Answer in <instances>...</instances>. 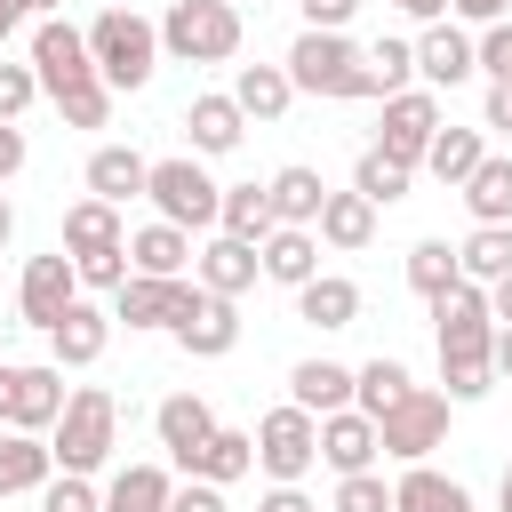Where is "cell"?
Masks as SVG:
<instances>
[{
	"mask_svg": "<svg viewBox=\"0 0 512 512\" xmlns=\"http://www.w3.org/2000/svg\"><path fill=\"white\" fill-rule=\"evenodd\" d=\"M280 72H288L296 96H336V104L376 96V104H384V88H376V72H368V48H352V32H296L288 56H280Z\"/></svg>",
	"mask_w": 512,
	"mask_h": 512,
	"instance_id": "obj_1",
	"label": "cell"
},
{
	"mask_svg": "<svg viewBox=\"0 0 512 512\" xmlns=\"http://www.w3.org/2000/svg\"><path fill=\"white\" fill-rule=\"evenodd\" d=\"M88 64H96V80H104L112 96L152 88V72H160V24L136 16V8H96V24H88Z\"/></svg>",
	"mask_w": 512,
	"mask_h": 512,
	"instance_id": "obj_2",
	"label": "cell"
},
{
	"mask_svg": "<svg viewBox=\"0 0 512 512\" xmlns=\"http://www.w3.org/2000/svg\"><path fill=\"white\" fill-rule=\"evenodd\" d=\"M120 448V400L104 392V384H80L72 400H64V416L48 424V456H56V472H96L104 456Z\"/></svg>",
	"mask_w": 512,
	"mask_h": 512,
	"instance_id": "obj_3",
	"label": "cell"
},
{
	"mask_svg": "<svg viewBox=\"0 0 512 512\" xmlns=\"http://www.w3.org/2000/svg\"><path fill=\"white\" fill-rule=\"evenodd\" d=\"M160 56H176V64H232L240 56V8H224V0H168Z\"/></svg>",
	"mask_w": 512,
	"mask_h": 512,
	"instance_id": "obj_4",
	"label": "cell"
},
{
	"mask_svg": "<svg viewBox=\"0 0 512 512\" xmlns=\"http://www.w3.org/2000/svg\"><path fill=\"white\" fill-rule=\"evenodd\" d=\"M432 344H440V368H488L496 376V320H488V288L456 280L448 296H432Z\"/></svg>",
	"mask_w": 512,
	"mask_h": 512,
	"instance_id": "obj_5",
	"label": "cell"
},
{
	"mask_svg": "<svg viewBox=\"0 0 512 512\" xmlns=\"http://www.w3.org/2000/svg\"><path fill=\"white\" fill-rule=\"evenodd\" d=\"M144 200L160 208V224H176V232H208L216 224V200H224V184L192 160V152H176V160H152V176H144Z\"/></svg>",
	"mask_w": 512,
	"mask_h": 512,
	"instance_id": "obj_6",
	"label": "cell"
},
{
	"mask_svg": "<svg viewBox=\"0 0 512 512\" xmlns=\"http://www.w3.org/2000/svg\"><path fill=\"white\" fill-rule=\"evenodd\" d=\"M256 464L272 472V488H304V472L320 464V416H304L296 400H280L272 416H256Z\"/></svg>",
	"mask_w": 512,
	"mask_h": 512,
	"instance_id": "obj_7",
	"label": "cell"
},
{
	"mask_svg": "<svg viewBox=\"0 0 512 512\" xmlns=\"http://www.w3.org/2000/svg\"><path fill=\"white\" fill-rule=\"evenodd\" d=\"M440 440H448V400H440L432 384H408V400H392V408L376 416V448H384L392 464H432Z\"/></svg>",
	"mask_w": 512,
	"mask_h": 512,
	"instance_id": "obj_8",
	"label": "cell"
},
{
	"mask_svg": "<svg viewBox=\"0 0 512 512\" xmlns=\"http://www.w3.org/2000/svg\"><path fill=\"white\" fill-rule=\"evenodd\" d=\"M64 368L56 360H0V424L8 432H48L64 416Z\"/></svg>",
	"mask_w": 512,
	"mask_h": 512,
	"instance_id": "obj_9",
	"label": "cell"
},
{
	"mask_svg": "<svg viewBox=\"0 0 512 512\" xmlns=\"http://www.w3.org/2000/svg\"><path fill=\"white\" fill-rule=\"evenodd\" d=\"M32 80H40L48 104H56L64 88H88V80H96V64H88V32L64 24V16H40V24H32Z\"/></svg>",
	"mask_w": 512,
	"mask_h": 512,
	"instance_id": "obj_10",
	"label": "cell"
},
{
	"mask_svg": "<svg viewBox=\"0 0 512 512\" xmlns=\"http://www.w3.org/2000/svg\"><path fill=\"white\" fill-rule=\"evenodd\" d=\"M440 128H448V120H440V96H432V88H400V96H384L376 152L400 160V168H424V144H432Z\"/></svg>",
	"mask_w": 512,
	"mask_h": 512,
	"instance_id": "obj_11",
	"label": "cell"
},
{
	"mask_svg": "<svg viewBox=\"0 0 512 512\" xmlns=\"http://www.w3.org/2000/svg\"><path fill=\"white\" fill-rule=\"evenodd\" d=\"M80 304V272H72V256L64 248H48V256H24V280H16V312L48 336L64 312Z\"/></svg>",
	"mask_w": 512,
	"mask_h": 512,
	"instance_id": "obj_12",
	"label": "cell"
},
{
	"mask_svg": "<svg viewBox=\"0 0 512 512\" xmlns=\"http://www.w3.org/2000/svg\"><path fill=\"white\" fill-rule=\"evenodd\" d=\"M192 296H200V280H144V272H128V288L112 296V320H128V328H176L192 312Z\"/></svg>",
	"mask_w": 512,
	"mask_h": 512,
	"instance_id": "obj_13",
	"label": "cell"
},
{
	"mask_svg": "<svg viewBox=\"0 0 512 512\" xmlns=\"http://www.w3.org/2000/svg\"><path fill=\"white\" fill-rule=\"evenodd\" d=\"M152 432H160L168 464H176V472H192V456H200V448H208V432H216V408H208L200 392H168V400L152 408Z\"/></svg>",
	"mask_w": 512,
	"mask_h": 512,
	"instance_id": "obj_14",
	"label": "cell"
},
{
	"mask_svg": "<svg viewBox=\"0 0 512 512\" xmlns=\"http://www.w3.org/2000/svg\"><path fill=\"white\" fill-rule=\"evenodd\" d=\"M168 336H176V344H184L192 360H224V352L240 344V304H232V296H208V288H200V296H192V312H184V320H176Z\"/></svg>",
	"mask_w": 512,
	"mask_h": 512,
	"instance_id": "obj_15",
	"label": "cell"
},
{
	"mask_svg": "<svg viewBox=\"0 0 512 512\" xmlns=\"http://www.w3.org/2000/svg\"><path fill=\"white\" fill-rule=\"evenodd\" d=\"M416 72H424V88H464L472 72H480V56H472V32L464 24H424V40H416Z\"/></svg>",
	"mask_w": 512,
	"mask_h": 512,
	"instance_id": "obj_16",
	"label": "cell"
},
{
	"mask_svg": "<svg viewBox=\"0 0 512 512\" xmlns=\"http://www.w3.org/2000/svg\"><path fill=\"white\" fill-rule=\"evenodd\" d=\"M256 272H264L272 288H304V280L320 272V232H304V224H272V232L256 240Z\"/></svg>",
	"mask_w": 512,
	"mask_h": 512,
	"instance_id": "obj_17",
	"label": "cell"
},
{
	"mask_svg": "<svg viewBox=\"0 0 512 512\" xmlns=\"http://www.w3.org/2000/svg\"><path fill=\"white\" fill-rule=\"evenodd\" d=\"M192 280H200L208 296H232V304H240V296H248V288H256L264 272H256V248H248V240L216 232L208 248H192Z\"/></svg>",
	"mask_w": 512,
	"mask_h": 512,
	"instance_id": "obj_18",
	"label": "cell"
},
{
	"mask_svg": "<svg viewBox=\"0 0 512 512\" xmlns=\"http://www.w3.org/2000/svg\"><path fill=\"white\" fill-rule=\"evenodd\" d=\"M104 344H112V312H104V304H88V296L48 328V360H56V368H96V360H104Z\"/></svg>",
	"mask_w": 512,
	"mask_h": 512,
	"instance_id": "obj_19",
	"label": "cell"
},
{
	"mask_svg": "<svg viewBox=\"0 0 512 512\" xmlns=\"http://www.w3.org/2000/svg\"><path fill=\"white\" fill-rule=\"evenodd\" d=\"M144 176H152V160H144L136 144H96V152H88V200H104V208L144 200Z\"/></svg>",
	"mask_w": 512,
	"mask_h": 512,
	"instance_id": "obj_20",
	"label": "cell"
},
{
	"mask_svg": "<svg viewBox=\"0 0 512 512\" xmlns=\"http://www.w3.org/2000/svg\"><path fill=\"white\" fill-rule=\"evenodd\" d=\"M376 424L360 416V408H336V416H320V464L344 480V472H376Z\"/></svg>",
	"mask_w": 512,
	"mask_h": 512,
	"instance_id": "obj_21",
	"label": "cell"
},
{
	"mask_svg": "<svg viewBox=\"0 0 512 512\" xmlns=\"http://www.w3.org/2000/svg\"><path fill=\"white\" fill-rule=\"evenodd\" d=\"M128 272H144V280H184L192 272V232H176V224H136L128 232Z\"/></svg>",
	"mask_w": 512,
	"mask_h": 512,
	"instance_id": "obj_22",
	"label": "cell"
},
{
	"mask_svg": "<svg viewBox=\"0 0 512 512\" xmlns=\"http://www.w3.org/2000/svg\"><path fill=\"white\" fill-rule=\"evenodd\" d=\"M48 480H56L48 432H8L0 424V496H40Z\"/></svg>",
	"mask_w": 512,
	"mask_h": 512,
	"instance_id": "obj_23",
	"label": "cell"
},
{
	"mask_svg": "<svg viewBox=\"0 0 512 512\" xmlns=\"http://www.w3.org/2000/svg\"><path fill=\"white\" fill-rule=\"evenodd\" d=\"M184 128H192V160H224V152H240V136H248V120H240L232 96H192V104H184Z\"/></svg>",
	"mask_w": 512,
	"mask_h": 512,
	"instance_id": "obj_24",
	"label": "cell"
},
{
	"mask_svg": "<svg viewBox=\"0 0 512 512\" xmlns=\"http://www.w3.org/2000/svg\"><path fill=\"white\" fill-rule=\"evenodd\" d=\"M296 320L336 336V328H352V320H360V288H352L344 272H312V280L296 288Z\"/></svg>",
	"mask_w": 512,
	"mask_h": 512,
	"instance_id": "obj_25",
	"label": "cell"
},
{
	"mask_svg": "<svg viewBox=\"0 0 512 512\" xmlns=\"http://www.w3.org/2000/svg\"><path fill=\"white\" fill-rule=\"evenodd\" d=\"M288 400L304 416H336V408H352V368L344 360H296L288 368Z\"/></svg>",
	"mask_w": 512,
	"mask_h": 512,
	"instance_id": "obj_26",
	"label": "cell"
},
{
	"mask_svg": "<svg viewBox=\"0 0 512 512\" xmlns=\"http://www.w3.org/2000/svg\"><path fill=\"white\" fill-rule=\"evenodd\" d=\"M392 512H472V488L432 472V464H400L392 480Z\"/></svg>",
	"mask_w": 512,
	"mask_h": 512,
	"instance_id": "obj_27",
	"label": "cell"
},
{
	"mask_svg": "<svg viewBox=\"0 0 512 512\" xmlns=\"http://www.w3.org/2000/svg\"><path fill=\"white\" fill-rule=\"evenodd\" d=\"M264 200H272V224H320V200H328V184H320V168H304V160H288L272 184H264Z\"/></svg>",
	"mask_w": 512,
	"mask_h": 512,
	"instance_id": "obj_28",
	"label": "cell"
},
{
	"mask_svg": "<svg viewBox=\"0 0 512 512\" xmlns=\"http://www.w3.org/2000/svg\"><path fill=\"white\" fill-rule=\"evenodd\" d=\"M256 472V440L240 432V424H216L208 432V448L192 456V472L184 480H208V488H232V480H248Z\"/></svg>",
	"mask_w": 512,
	"mask_h": 512,
	"instance_id": "obj_29",
	"label": "cell"
},
{
	"mask_svg": "<svg viewBox=\"0 0 512 512\" xmlns=\"http://www.w3.org/2000/svg\"><path fill=\"white\" fill-rule=\"evenodd\" d=\"M224 96L240 104V120H280V112L296 104V88H288V72H280V64H240Z\"/></svg>",
	"mask_w": 512,
	"mask_h": 512,
	"instance_id": "obj_30",
	"label": "cell"
},
{
	"mask_svg": "<svg viewBox=\"0 0 512 512\" xmlns=\"http://www.w3.org/2000/svg\"><path fill=\"white\" fill-rule=\"evenodd\" d=\"M456 272H464L472 288H496V280L512 272V224H472V232L456 240Z\"/></svg>",
	"mask_w": 512,
	"mask_h": 512,
	"instance_id": "obj_31",
	"label": "cell"
},
{
	"mask_svg": "<svg viewBox=\"0 0 512 512\" xmlns=\"http://www.w3.org/2000/svg\"><path fill=\"white\" fill-rule=\"evenodd\" d=\"M168 496H176L168 464H120L104 488V512H168Z\"/></svg>",
	"mask_w": 512,
	"mask_h": 512,
	"instance_id": "obj_32",
	"label": "cell"
},
{
	"mask_svg": "<svg viewBox=\"0 0 512 512\" xmlns=\"http://www.w3.org/2000/svg\"><path fill=\"white\" fill-rule=\"evenodd\" d=\"M408 384H416V376H408V360L376 352V360H360V368H352V408H360V416L376 424V416H384L392 400H408Z\"/></svg>",
	"mask_w": 512,
	"mask_h": 512,
	"instance_id": "obj_33",
	"label": "cell"
},
{
	"mask_svg": "<svg viewBox=\"0 0 512 512\" xmlns=\"http://www.w3.org/2000/svg\"><path fill=\"white\" fill-rule=\"evenodd\" d=\"M456 192H464L472 224H512V160H504V152H488V160H480Z\"/></svg>",
	"mask_w": 512,
	"mask_h": 512,
	"instance_id": "obj_34",
	"label": "cell"
},
{
	"mask_svg": "<svg viewBox=\"0 0 512 512\" xmlns=\"http://www.w3.org/2000/svg\"><path fill=\"white\" fill-rule=\"evenodd\" d=\"M312 232H320L328 248H344V256H352V248H368V240H376V208H368L360 192H328V200H320V224H312Z\"/></svg>",
	"mask_w": 512,
	"mask_h": 512,
	"instance_id": "obj_35",
	"label": "cell"
},
{
	"mask_svg": "<svg viewBox=\"0 0 512 512\" xmlns=\"http://www.w3.org/2000/svg\"><path fill=\"white\" fill-rule=\"evenodd\" d=\"M480 160H488V136H480V128H440V136L424 144V176H440V184H464Z\"/></svg>",
	"mask_w": 512,
	"mask_h": 512,
	"instance_id": "obj_36",
	"label": "cell"
},
{
	"mask_svg": "<svg viewBox=\"0 0 512 512\" xmlns=\"http://www.w3.org/2000/svg\"><path fill=\"white\" fill-rule=\"evenodd\" d=\"M128 232H120V208H104V200H72L64 208V256H96V248H120Z\"/></svg>",
	"mask_w": 512,
	"mask_h": 512,
	"instance_id": "obj_37",
	"label": "cell"
},
{
	"mask_svg": "<svg viewBox=\"0 0 512 512\" xmlns=\"http://www.w3.org/2000/svg\"><path fill=\"white\" fill-rule=\"evenodd\" d=\"M216 232H232V240H264L272 232V200H264V184H224V200H216Z\"/></svg>",
	"mask_w": 512,
	"mask_h": 512,
	"instance_id": "obj_38",
	"label": "cell"
},
{
	"mask_svg": "<svg viewBox=\"0 0 512 512\" xmlns=\"http://www.w3.org/2000/svg\"><path fill=\"white\" fill-rule=\"evenodd\" d=\"M408 176H416V168H400V160H384L376 144H368V152L352 160V192H360L368 208H392V200H408Z\"/></svg>",
	"mask_w": 512,
	"mask_h": 512,
	"instance_id": "obj_39",
	"label": "cell"
},
{
	"mask_svg": "<svg viewBox=\"0 0 512 512\" xmlns=\"http://www.w3.org/2000/svg\"><path fill=\"white\" fill-rule=\"evenodd\" d=\"M456 280H464V272H456V248H448V240H416V248H408V288H416L424 304L448 296Z\"/></svg>",
	"mask_w": 512,
	"mask_h": 512,
	"instance_id": "obj_40",
	"label": "cell"
},
{
	"mask_svg": "<svg viewBox=\"0 0 512 512\" xmlns=\"http://www.w3.org/2000/svg\"><path fill=\"white\" fill-rule=\"evenodd\" d=\"M368 72H376L384 96H400V88L416 80V40H376V48H368Z\"/></svg>",
	"mask_w": 512,
	"mask_h": 512,
	"instance_id": "obj_41",
	"label": "cell"
},
{
	"mask_svg": "<svg viewBox=\"0 0 512 512\" xmlns=\"http://www.w3.org/2000/svg\"><path fill=\"white\" fill-rule=\"evenodd\" d=\"M328 512H392V480L384 472H344Z\"/></svg>",
	"mask_w": 512,
	"mask_h": 512,
	"instance_id": "obj_42",
	"label": "cell"
},
{
	"mask_svg": "<svg viewBox=\"0 0 512 512\" xmlns=\"http://www.w3.org/2000/svg\"><path fill=\"white\" fill-rule=\"evenodd\" d=\"M56 112H64V128H104V120H112V88H104V80L64 88V96H56Z\"/></svg>",
	"mask_w": 512,
	"mask_h": 512,
	"instance_id": "obj_43",
	"label": "cell"
},
{
	"mask_svg": "<svg viewBox=\"0 0 512 512\" xmlns=\"http://www.w3.org/2000/svg\"><path fill=\"white\" fill-rule=\"evenodd\" d=\"M72 272H80V288L120 296V288H128V240H120V248H96V256H72Z\"/></svg>",
	"mask_w": 512,
	"mask_h": 512,
	"instance_id": "obj_44",
	"label": "cell"
},
{
	"mask_svg": "<svg viewBox=\"0 0 512 512\" xmlns=\"http://www.w3.org/2000/svg\"><path fill=\"white\" fill-rule=\"evenodd\" d=\"M40 512H104V496H96L80 472H56V480L40 488Z\"/></svg>",
	"mask_w": 512,
	"mask_h": 512,
	"instance_id": "obj_45",
	"label": "cell"
},
{
	"mask_svg": "<svg viewBox=\"0 0 512 512\" xmlns=\"http://www.w3.org/2000/svg\"><path fill=\"white\" fill-rule=\"evenodd\" d=\"M472 56H480V72H488L496 88H512V16H504V24H488V32L472 40Z\"/></svg>",
	"mask_w": 512,
	"mask_h": 512,
	"instance_id": "obj_46",
	"label": "cell"
},
{
	"mask_svg": "<svg viewBox=\"0 0 512 512\" xmlns=\"http://www.w3.org/2000/svg\"><path fill=\"white\" fill-rule=\"evenodd\" d=\"M32 96H40L32 64H8V56H0V120H24V112H32Z\"/></svg>",
	"mask_w": 512,
	"mask_h": 512,
	"instance_id": "obj_47",
	"label": "cell"
},
{
	"mask_svg": "<svg viewBox=\"0 0 512 512\" xmlns=\"http://www.w3.org/2000/svg\"><path fill=\"white\" fill-rule=\"evenodd\" d=\"M360 0H304V32H344Z\"/></svg>",
	"mask_w": 512,
	"mask_h": 512,
	"instance_id": "obj_48",
	"label": "cell"
},
{
	"mask_svg": "<svg viewBox=\"0 0 512 512\" xmlns=\"http://www.w3.org/2000/svg\"><path fill=\"white\" fill-rule=\"evenodd\" d=\"M168 512H224V488H208V480H176Z\"/></svg>",
	"mask_w": 512,
	"mask_h": 512,
	"instance_id": "obj_49",
	"label": "cell"
},
{
	"mask_svg": "<svg viewBox=\"0 0 512 512\" xmlns=\"http://www.w3.org/2000/svg\"><path fill=\"white\" fill-rule=\"evenodd\" d=\"M480 136H512V88L488 80V104H480Z\"/></svg>",
	"mask_w": 512,
	"mask_h": 512,
	"instance_id": "obj_50",
	"label": "cell"
},
{
	"mask_svg": "<svg viewBox=\"0 0 512 512\" xmlns=\"http://www.w3.org/2000/svg\"><path fill=\"white\" fill-rule=\"evenodd\" d=\"M24 160H32V144H24V128H16V120H0V184H8V176H16Z\"/></svg>",
	"mask_w": 512,
	"mask_h": 512,
	"instance_id": "obj_51",
	"label": "cell"
},
{
	"mask_svg": "<svg viewBox=\"0 0 512 512\" xmlns=\"http://www.w3.org/2000/svg\"><path fill=\"white\" fill-rule=\"evenodd\" d=\"M448 8H456V16H464V24H480V32H488V24H504V16H512V0H448Z\"/></svg>",
	"mask_w": 512,
	"mask_h": 512,
	"instance_id": "obj_52",
	"label": "cell"
},
{
	"mask_svg": "<svg viewBox=\"0 0 512 512\" xmlns=\"http://www.w3.org/2000/svg\"><path fill=\"white\" fill-rule=\"evenodd\" d=\"M256 512H320V504H312L304 488H264V504H256Z\"/></svg>",
	"mask_w": 512,
	"mask_h": 512,
	"instance_id": "obj_53",
	"label": "cell"
},
{
	"mask_svg": "<svg viewBox=\"0 0 512 512\" xmlns=\"http://www.w3.org/2000/svg\"><path fill=\"white\" fill-rule=\"evenodd\" d=\"M488 320H496V328H512V272L488 288Z\"/></svg>",
	"mask_w": 512,
	"mask_h": 512,
	"instance_id": "obj_54",
	"label": "cell"
},
{
	"mask_svg": "<svg viewBox=\"0 0 512 512\" xmlns=\"http://www.w3.org/2000/svg\"><path fill=\"white\" fill-rule=\"evenodd\" d=\"M392 8H400V16H416V24H440V16H448V0H392Z\"/></svg>",
	"mask_w": 512,
	"mask_h": 512,
	"instance_id": "obj_55",
	"label": "cell"
},
{
	"mask_svg": "<svg viewBox=\"0 0 512 512\" xmlns=\"http://www.w3.org/2000/svg\"><path fill=\"white\" fill-rule=\"evenodd\" d=\"M488 360H496V376H512V328H496V352Z\"/></svg>",
	"mask_w": 512,
	"mask_h": 512,
	"instance_id": "obj_56",
	"label": "cell"
},
{
	"mask_svg": "<svg viewBox=\"0 0 512 512\" xmlns=\"http://www.w3.org/2000/svg\"><path fill=\"white\" fill-rule=\"evenodd\" d=\"M16 24H24V16H16V0H0V48L16 40Z\"/></svg>",
	"mask_w": 512,
	"mask_h": 512,
	"instance_id": "obj_57",
	"label": "cell"
},
{
	"mask_svg": "<svg viewBox=\"0 0 512 512\" xmlns=\"http://www.w3.org/2000/svg\"><path fill=\"white\" fill-rule=\"evenodd\" d=\"M64 0H16V16H56Z\"/></svg>",
	"mask_w": 512,
	"mask_h": 512,
	"instance_id": "obj_58",
	"label": "cell"
},
{
	"mask_svg": "<svg viewBox=\"0 0 512 512\" xmlns=\"http://www.w3.org/2000/svg\"><path fill=\"white\" fill-rule=\"evenodd\" d=\"M16 240V208H8V192H0V248Z\"/></svg>",
	"mask_w": 512,
	"mask_h": 512,
	"instance_id": "obj_59",
	"label": "cell"
},
{
	"mask_svg": "<svg viewBox=\"0 0 512 512\" xmlns=\"http://www.w3.org/2000/svg\"><path fill=\"white\" fill-rule=\"evenodd\" d=\"M496 512H512V464H504V480H496Z\"/></svg>",
	"mask_w": 512,
	"mask_h": 512,
	"instance_id": "obj_60",
	"label": "cell"
},
{
	"mask_svg": "<svg viewBox=\"0 0 512 512\" xmlns=\"http://www.w3.org/2000/svg\"><path fill=\"white\" fill-rule=\"evenodd\" d=\"M224 8H248V0H224Z\"/></svg>",
	"mask_w": 512,
	"mask_h": 512,
	"instance_id": "obj_61",
	"label": "cell"
}]
</instances>
